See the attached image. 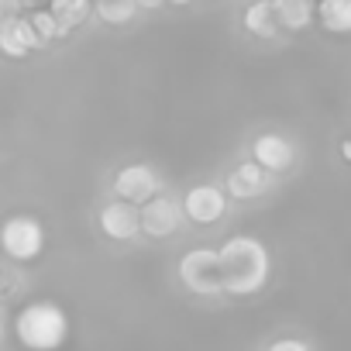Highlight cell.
<instances>
[{"label":"cell","mask_w":351,"mask_h":351,"mask_svg":"<svg viewBox=\"0 0 351 351\" xmlns=\"http://www.w3.org/2000/svg\"><path fill=\"white\" fill-rule=\"evenodd\" d=\"M221 262V279H224V296H255L272 272L269 248L252 238V234H234L217 248Z\"/></svg>","instance_id":"1"},{"label":"cell","mask_w":351,"mask_h":351,"mask_svg":"<svg viewBox=\"0 0 351 351\" xmlns=\"http://www.w3.org/2000/svg\"><path fill=\"white\" fill-rule=\"evenodd\" d=\"M14 334L28 351H59L69 337V317L59 303L35 300V303L18 310Z\"/></svg>","instance_id":"2"},{"label":"cell","mask_w":351,"mask_h":351,"mask_svg":"<svg viewBox=\"0 0 351 351\" xmlns=\"http://www.w3.org/2000/svg\"><path fill=\"white\" fill-rule=\"evenodd\" d=\"M180 279L197 296H224L221 262L214 248H193L180 258Z\"/></svg>","instance_id":"3"},{"label":"cell","mask_w":351,"mask_h":351,"mask_svg":"<svg viewBox=\"0 0 351 351\" xmlns=\"http://www.w3.org/2000/svg\"><path fill=\"white\" fill-rule=\"evenodd\" d=\"M45 248V231L35 217H25V214H14L0 224V252L14 262H32L38 258Z\"/></svg>","instance_id":"4"},{"label":"cell","mask_w":351,"mask_h":351,"mask_svg":"<svg viewBox=\"0 0 351 351\" xmlns=\"http://www.w3.org/2000/svg\"><path fill=\"white\" fill-rule=\"evenodd\" d=\"M183 217H186L183 214V204H176L165 193H158V197H152L148 204L138 207L141 234H148V238H169V234H176V231H180V224H183Z\"/></svg>","instance_id":"5"},{"label":"cell","mask_w":351,"mask_h":351,"mask_svg":"<svg viewBox=\"0 0 351 351\" xmlns=\"http://www.w3.org/2000/svg\"><path fill=\"white\" fill-rule=\"evenodd\" d=\"M114 193H117V200L141 207V204H148L152 197H158V176H155L152 165H141V162L124 165V169L114 176Z\"/></svg>","instance_id":"6"},{"label":"cell","mask_w":351,"mask_h":351,"mask_svg":"<svg viewBox=\"0 0 351 351\" xmlns=\"http://www.w3.org/2000/svg\"><path fill=\"white\" fill-rule=\"evenodd\" d=\"M183 214L193 224H217L228 214V193H224V186H214V183L193 186L186 193V200H183Z\"/></svg>","instance_id":"7"},{"label":"cell","mask_w":351,"mask_h":351,"mask_svg":"<svg viewBox=\"0 0 351 351\" xmlns=\"http://www.w3.org/2000/svg\"><path fill=\"white\" fill-rule=\"evenodd\" d=\"M252 162L262 165L269 176H272V172H286V169L296 162V148H293L289 138H282V134H276V131H265V134H258V138L252 141Z\"/></svg>","instance_id":"8"},{"label":"cell","mask_w":351,"mask_h":351,"mask_svg":"<svg viewBox=\"0 0 351 351\" xmlns=\"http://www.w3.org/2000/svg\"><path fill=\"white\" fill-rule=\"evenodd\" d=\"M100 231L114 241H131L141 234V221H138V207L134 204H124V200H114V204H104L100 207Z\"/></svg>","instance_id":"9"},{"label":"cell","mask_w":351,"mask_h":351,"mask_svg":"<svg viewBox=\"0 0 351 351\" xmlns=\"http://www.w3.org/2000/svg\"><path fill=\"white\" fill-rule=\"evenodd\" d=\"M269 190V172L255 162H241L231 169L228 183H224V193L234 197V200H255Z\"/></svg>","instance_id":"10"},{"label":"cell","mask_w":351,"mask_h":351,"mask_svg":"<svg viewBox=\"0 0 351 351\" xmlns=\"http://www.w3.org/2000/svg\"><path fill=\"white\" fill-rule=\"evenodd\" d=\"M35 49H42V38L35 35L28 18H14L8 25H0V56L8 59H25Z\"/></svg>","instance_id":"11"},{"label":"cell","mask_w":351,"mask_h":351,"mask_svg":"<svg viewBox=\"0 0 351 351\" xmlns=\"http://www.w3.org/2000/svg\"><path fill=\"white\" fill-rule=\"evenodd\" d=\"M313 18L330 35H351V0H317Z\"/></svg>","instance_id":"12"},{"label":"cell","mask_w":351,"mask_h":351,"mask_svg":"<svg viewBox=\"0 0 351 351\" xmlns=\"http://www.w3.org/2000/svg\"><path fill=\"white\" fill-rule=\"evenodd\" d=\"M276 25L286 32H303L313 25V0H272Z\"/></svg>","instance_id":"13"},{"label":"cell","mask_w":351,"mask_h":351,"mask_svg":"<svg viewBox=\"0 0 351 351\" xmlns=\"http://www.w3.org/2000/svg\"><path fill=\"white\" fill-rule=\"evenodd\" d=\"M49 11L56 14V21L62 28V38H66L73 28H80L90 18L93 4H90V0H49Z\"/></svg>","instance_id":"14"},{"label":"cell","mask_w":351,"mask_h":351,"mask_svg":"<svg viewBox=\"0 0 351 351\" xmlns=\"http://www.w3.org/2000/svg\"><path fill=\"white\" fill-rule=\"evenodd\" d=\"M245 28H248L255 38H276V35H279L272 0H255V4H248V11H245Z\"/></svg>","instance_id":"15"},{"label":"cell","mask_w":351,"mask_h":351,"mask_svg":"<svg viewBox=\"0 0 351 351\" xmlns=\"http://www.w3.org/2000/svg\"><path fill=\"white\" fill-rule=\"evenodd\" d=\"M93 11L107 25H128L138 14V0H97Z\"/></svg>","instance_id":"16"},{"label":"cell","mask_w":351,"mask_h":351,"mask_svg":"<svg viewBox=\"0 0 351 351\" xmlns=\"http://www.w3.org/2000/svg\"><path fill=\"white\" fill-rule=\"evenodd\" d=\"M32 28H35V35L42 38V45L45 42H52V38H62V28H59V21H56V14L49 11V8H42V11H35L32 18Z\"/></svg>","instance_id":"17"},{"label":"cell","mask_w":351,"mask_h":351,"mask_svg":"<svg viewBox=\"0 0 351 351\" xmlns=\"http://www.w3.org/2000/svg\"><path fill=\"white\" fill-rule=\"evenodd\" d=\"M265 351H310V344L300 341V337H279V341H272Z\"/></svg>","instance_id":"18"},{"label":"cell","mask_w":351,"mask_h":351,"mask_svg":"<svg viewBox=\"0 0 351 351\" xmlns=\"http://www.w3.org/2000/svg\"><path fill=\"white\" fill-rule=\"evenodd\" d=\"M21 0H0V25H8L14 18H21Z\"/></svg>","instance_id":"19"},{"label":"cell","mask_w":351,"mask_h":351,"mask_svg":"<svg viewBox=\"0 0 351 351\" xmlns=\"http://www.w3.org/2000/svg\"><path fill=\"white\" fill-rule=\"evenodd\" d=\"M165 0H138V8H162Z\"/></svg>","instance_id":"20"},{"label":"cell","mask_w":351,"mask_h":351,"mask_svg":"<svg viewBox=\"0 0 351 351\" xmlns=\"http://www.w3.org/2000/svg\"><path fill=\"white\" fill-rule=\"evenodd\" d=\"M165 4H176V8H183V4H190V0H165Z\"/></svg>","instance_id":"21"},{"label":"cell","mask_w":351,"mask_h":351,"mask_svg":"<svg viewBox=\"0 0 351 351\" xmlns=\"http://www.w3.org/2000/svg\"><path fill=\"white\" fill-rule=\"evenodd\" d=\"M344 155H348V158H351V141H344Z\"/></svg>","instance_id":"22"},{"label":"cell","mask_w":351,"mask_h":351,"mask_svg":"<svg viewBox=\"0 0 351 351\" xmlns=\"http://www.w3.org/2000/svg\"><path fill=\"white\" fill-rule=\"evenodd\" d=\"M21 4H35V0H21Z\"/></svg>","instance_id":"23"}]
</instances>
